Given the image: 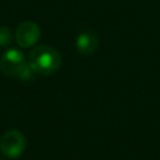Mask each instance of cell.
I'll use <instances>...</instances> for the list:
<instances>
[{
    "mask_svg": "<svg viewBox=\"0 0 160 160\" xmlns=\"http://www.w3.org/2000/svg\"><path fill=\"white\" fill-rule=\"evenodd\" d=\"M28 64L35 74L50 75L60 68L61 55L58 50H55L51 46L40 45L30 51Z\"/></svg>",
    "mask_w": 160,
    "mask_h": 160,
    "instance_id": "1",
    "label": "cell"
},
{
    "mask_svg": "<svg viewBox=\"0 0 160 160\" xmlns=\"http://www.w3.org/2000/svg\"><path fill=\"white\" fill-rule=\"evenodd\" d=\"M0 70L8 76H15L24 81L31 80L35 74L25 60L24 54L18 49H9L1 55Z\"/></svg>",
    "mask_w": 160,
    "mask_h": 160,
    "instance_id": "2",
    "label": "cell"
},
{
    "mask_svg": "<svg viewBox=\"0 0 160 160\" xmlns=\"http://www.w3.org/2000/svg\"><path fill=\"white\" fill-rule=\"evenodd\" d=\"M25 138L19 130H8L0 138V150L9 159L19 158L25 150Z\"/></svg>",
    "mask_w": 160,
    "mask_h": 160,
    "instance_id": "3",
    "label": "cell"
},
{
    "mask_svg": "<svg viewBox=\"0 0 160 160\" xmlns=\"http://www.w3.org/2000/svg\"><path fill=\"white\" fill-rule=\"evenodd\" d=\"M39 38H40V28L34 21H30V20L22 21L16 28L15 39L21 48H30L35 45Z\"/></svg>",
    "mask_w": 160,
    "mask_h": 160,
    "instance_id": "4",
    "label": "cell"
},
{
    "mask_svg": "<svg viewBox=\"0 0 160 160\" xmlns=\"http://www.w3.org/2000/svg\"><path fill=\"white\" fill-rule=\"evenodd\" d=\"M99 46V38L94 31H82L76 38V49L82 55H91Z\"/></svg>",
    "mask_w": 160,
    "mask_h": 160,
    "instance_id": "5",
    "label": "cell"
},
{
    "mask_svg": "<svg viewBox=\"0 0 160 160\" xmlns=\"http://www.w3.org/2000/svg\"><path fill=\"white\" fill-rule=\"evenodd\" d=\"M11 42V31L8 26H0V46H6Z\"/></svg>",
    "mask_w": 160,
    "mask_h": 160,
    "instance_id": "6",
    "label": "cell"
}]
</instances>
